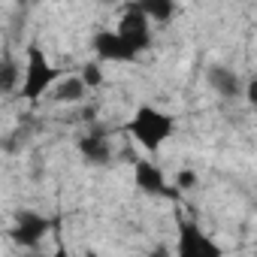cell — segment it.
Segmentation results:
<instances>
[{
  "label": "cell",
  "instance_id": "obj_9",
  "mask_svg": "<svg viewBox=\"0 0 257 257\" xmlns=\"http://www.w3.org/2000/svg\"><path fill=\"white\" fill-rule=\"evenodd\" d=\"M88 94H91V91L82 85V79H79L76 73H70V76H61V79L55 82V88L49 91V100L58 103V106H79Z\"/></svg>",
  "mask_w": 257,
  "mask_h": 257
},
{
  "label": "cell",
  "instance_id": "obj_12",
  "mask_svg": "<svg viewBox=\"0 0 257 257\" xmlns=\"http://www.w3.org/2000/svg\"><path fill=\"white\" fill-rule=\"evenodd\" d=\"M19 85H22V67L13 58H4L0 61V94L4 97L19 94Z\"/></svg>",
  "mask_w": 257,
  "mask_h": 257
},
{
  "label": "cell",
  "instance_id": "obj_5",
  "mask_svg": "<svg viewBox=\"0 0 257 257\" xmlns=\"http://www.w3.org/2000/svg\"><path fill=\"white\" fill-rule=\"evenodd\" d=\"M134 185L146 194V197H161V200H173L176 197V188L167 176V170L152 161V158H137L134 161Z\"/></svg>",
  "mask_w": 257,
  "mask_h": 257
},
{
  "label": "cell",
  "instance_id": "obj_6",
  "mask_svg": "<svg viewBox=\"0 0 257 257\" xmlns=\"http://www.w3.org/2000/svg\"><path fill=\"white\" fill-rule=\"evenodd\" d=\"M52 233V221L40 212H22L16 215L13 227H10V239L16 248H25V251H34L40 248V242Z\"/></svg>",
  "mask_w": 257,
  "mask_h": 257
},
{
  "label": "cell",
  "instance_id": "obj_13",
  "mask_svg": "<svg viewBox=\"0 0 257 257\" xmlns=\"http://www.w3.org/2000/svg\"><path fill=\"white\" fill-rule=\"evenodd\" d=\"M76 76L82 79V85H85L88 91H94V88H100V85L106 82V76H103V64H97L94 58H91V61H85V64H82V70H79Z\"/></svg>",
  "mask_w": 257,
  "mask_h": 257
},
{
  "label": "cell",
  "instance_id": "obj_3",
  "mask_svg": "<svg viewBox=\"0 0 257 257\" xmlns=\"http://www.w3.org/2000/svg\"><path fill=\"white\" fill-rule=\"evenodd\" d=\"M173 257H224V248L197 221H182L176 227Z\"/></svg>",
  "mask_w": 257,
  "mask_h": 257
},
{
  "label": "cell",
  "instance_id": "obj_7",
  "mask_svg": "<svg viewBox=\"0 0 257 257\" xmlns=\"http://www.w3.org/2000/svg\"><path fill=\"white\" fill-rule=\"evenodd\" d=\"M91 52L97 64H134L137 55L127 49V43L112 31V28H100L91 37Z\"/></svg>",
  "mask_w": 257,
  "mask_h": 257
},
{
  "label": "cell",
  "instance_id": "obj_10",
  "mask_svg": "<svg viewBox=\"0 0 257 257\" xmlns=\"http://www.w3.org/2000/svg\"><path fill=\"white\" fill-rule=\"evenodd\" d=\"M137 10L146 16V22L155 28V25H170L173 16H176V4L173 0H143L137 4Z\"/></svg>",
  "mask_w": 257,
  "mask_h": 257
},
{
  "label": "cell",
  "instance_id": "obj_8",
  "mask_svg": "<svg viewBox=\"0 0 257 257\" xmlns=\"http://www.w3.org/2000/svg\"><path fill=\"white\" fill-rule=\"evenodd\" d=\"M76 149H79V155H82V161L88 167H109L112 155H115V146L103 134H85Z\"/></svg>",
  "mask_w": 257,
  "mask_h": 257
},
{
  "label": "cell",
  "instance_id": "obj_14",
  "mask_svg": "<svg viewBox=\"0 0 257 257\" xmlns=\"http://www.w3.org/2000/svg\"><path fill=\"white\" fill-rule=\"evenodd\" d=\"M49 257H73V251H70L64 242H58V245H55V251H52Z\"/></svg>",
  "mask_w": 257,
  "mask_h": 257
},
{
  "label": "cell",
  "instance_id": "obj_2",
  "mask_svg": "<svg viewBox=\"0 0 257 257\" xmlns=\"http://www.w3.org/2000/svg\"><path fill=\"white\" fill-rule=\"evenodd\" d=\"M61 67L52 64L49 52L43 46H28L25 52V64H22V85H19V97L28 103H37L43 97H49V91L55 88V82L61 79Z\"/></svg>",
  "mask_w": 257,
  "mask_h": 257
},
{
  "label": "cell",
  "instance_id": "obj_11",
  "mask_svg": "<svg viewBox=\"0 0 257 257\" xmlns=\"http://www.w3.org/2000/svg\"><path fill=\"white\" fill-rule=\"evenodd\" d=\"M209 85L221 94V97H239L242 94V79L233 73V70H227V67H215L212 73H209Z\"/></svg>",
  "mask_w": 257,
  "mask_h": 257
},
{
  "label": "cell",
  "instance_id": "obj_1",
  "mask_svg": "<svg viewBox=\"0 0 257 257\" xmlns=\"http://www.w3.org/2000/svg\"><path fill=\"white\" fill-rule=\"evenodd\" d=\"M127 137L146 155H158L176 137V115L155 103H140L127 118Z\"/></svg>",
  "mask_w": 257,
  "mask_h": 257
},
{
  "label": "cell",
  "instance_id": "obj_4",
  "mask_svg": "<svg viewBox=\"0 0 257 257\" xmlns=\"http://www.w3.org/2000/svg\"><path fill=\"white\" fill-rule=\"evenodd\" d=\"M112 31L127 43V49H131L137 58H140L143 52H149V46L155 43L152 25H149L146 16L137 10V4H131V7H124V10H121V19H118V25H115Z\"/></svg>",
  "mask_w": 257,
  "mask_h": 257
},
{
  "label": "cell",
  "instance_id": "obj_15",
  "mask_svg": "<svg viewBox=\"0 0 257 257\" xmlns=\"http://www.w3.org/2000/svg\"><path fill=\"white\" fill-rule=\"evenodd\" d=\"M82 257H103V254H100V251H94V248H85V251H82Z\"/></svg>",
  "mask_w": 257,
  "mask_h": 257
}]
</instances>
